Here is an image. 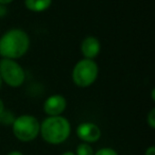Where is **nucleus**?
Segmentation results:
<instances>
[{
  "mask_svg": "<svg viewBox=\"0 0 155 155\" xmlns=\"http://www.w3.org/2000/svg\"><path fill=\"white\" fill-rule=\"evenodd\" d=\"M30 37L21 29H11L0 37V56L17 60L29 51Z\"/></svg>",
  "mask_w": 155,
  "mask_h": 155,
  "instance_id": "f257e3e1",
  "label": "nucleus"
},
{
  "mask_svg": "<svg viewBox=\"0 0 155 155\" xmlns=\"http://www.w3.org/2000/svg\"><path fill=\"white\" fill-rule=\"evenodd\" d=\"M71 124L64 116H48L39 127V134L44 141L49 144H61L69 138Z\"/></svg>",
  "mask_w": 155,
  "mask_h": 155,
  "instance_id": "f03ea898",
  "label": "nucleus"
},
{
  "mask_svg": "<svg viewBox=\"0 0 155 155\" xmlns=\"http://www.w3.org/2000/svg\"><path fill=\"white\" fill-rule=\"evenodd\" d=\"M38 119L33 115H20L12 123V132L16 139L21 142H31L39 135Z\"/></svg>",
  "mask_w": 155,
  "mask_h": 155,
  "instance_id": "7ed1b4c3",
  "label": "nucleus"
},
{
  "mask_svg": "<svg viewBox=\"0 0 155 155\" xmlns=\"http://www.w3.org/2000/svg\"><path fill=\"white\" fill-rule=\"evenodd\" d=\"M99 74V66L96 61L83 58L74 65L72 69V81L78 87L86 88L96 82Z\"/></svg>",
  "mask_w": 155,
  "mask_h": 155,
  "instance_id": "20e7f679",
  "label": "nucleus"
},
{
  "mask_svg": "<svg viewBox=\"0 0 155 155\" xmlns=\"http://www.w3.org/2000/svg\"><path fill=\"white\" fill-rule=\"evenodd\" d=\"M0 78L8 86L18 88L26 81V72L22 66L15 60L3 58L0 60Z\"/></svg>",
  "mask_w": 155,
  "mask_h": 155,
  "instance_id": "39448f33",
  "label": "nucleus"
},
{
  "mask_svg": "<svg viewBox=\"0 0 155 155\" xmlns=\"http://www.w3.org/2000/svg\"><path fill=\"white\" fill-rule=\"evenodd\" d=\"M101 129L99 127V125L94 122L85 121V122H81L77 127V136L79 137V139L86 143L97 142L101 138Z\"/></svg>",
  "mask_w": 155,
  "mask_h": 155,
  "instance_id": "423d86ee",
  "label": "nucleus"
},
{
  "mask_svg": "<svg viewBox=\"0 0 155 155\" xmlns=\"http://www.w3.org/2000/svg\"><path fill=\"white\" fill-rule=\"evenodd\" d=\"M67 107L66 98L60 94L51 95L45 100L43 110L48 116H61Z\"/></svg>",
  "mask_w": 155,
  "mask_h": 155,
  "instance_id": "0eeeda50",
  "label": "nucleus"
},
{
  "mask_svg": "<svg viewBox=\"0 0 155 155\" xmlns=\"http://www.w3.org/2000/svg\"><path fill=\"white\" fill-rule=\"evenodd\" d=\"M101 51V44L95 36H87L81 43V52L84 58L95 60Z\"/></svg>",
  "mask_w": 155,
  "mask_h": 155,
  "instance_id": "6e6552de",
  "label": "nucleus"
},
{
  "mask_svg": "<svg viewBox=\"0 0 155 155\" xmlns=\"http://www.w3.org/2000/svg\"><path fill=\"white\" fill-rule=\"evenodd\" d=\"M52 0H25V7L31 12L41 13L51 7Z\"/></svg>",
  "mask_w": 155,
  "mask_h": 155,
  "instance_id": "1a4fd4ad",
  "label": "nucleus"
},
{
  "mask_svg": "<svg viewBox=\"0 0 155 155\" xmlns=\"http://www.w3.org/2000/svg\"><path fill=\"white\" fill-rule=\"evenodd\" d=\"M75 155H94L95 154V151H94L93 147L89 143L86 142H82L75 149Z\"/></svg>",
  "mask_w": 155,
  "mask_h": 155,
  "instance_id": "9d476101",
  "label": "nucleus"
},
{
  "mask_svg": "<svg viewBox=\"0 0 155 155\" xmlns=\"http://www.w3.org/2000/svg\"><path fill=\"white\" fill-rule=\"evenodd\" d=\"M15 115L11 113L10 110H5L0 114V123L3 125H12V123L15 120Z\"/></svg>",
  "mask_w": 155,
  "mask_h": 155,
  "instance_id": "9b49d317",
  "label": "nucleus"
},
{
  "mask_svg": "<svg viewBox=\"0 0 155 155\" xmlns=\"http://www.w3.org/2000/svg\"><path fill=\"white\" fill-rule=\"evenodd\" d=\"M94 155H119L118 152L116 150H114L113 148H101L97 151Z\"/></svg>",
  "mask_w": 155,
  "mask_h": 155,
  "instance_id": "f8f14e48",
  "label": "nucleus"
},
{
  "mask_svg": "<svg viewBox=\"0 0 155 155\" xmlns=\"http://www.w3.org/2000/svg\"><path fill=\"white\" fill-rule=\"evenodd\" d=\"M147 123L152 130L155 129V108H151L149 114L147 115Z\"/></svg>",
  "mask_w": 155,
  "mask_h": 155,
  "instance_id": "ddd939ff",
  "label": "nucleus"
},
{
  "mask_svg": "<svg viewBox=\"0 0 155 155\" xmlns=\"http://www.w3.org/2000/svg\"><path fill=\"white\" fill-rule=\"evenodd\" d=\"M144 155H155V148L154 146H150L148 149L146 150Z\"/></svg>",
  "mask_w": 155,
  "mask_h": 155,
  "instance_id": "4468645a",
  "label": "nucleus"
},
{
  "mask_svg": "<svg viewBox=\"0 0 155 155\" xmlns=\"http://www.w3.org/2000/svg\"><path fill=\"white\" fill-rule=\"evenodd\" d=\"M5 14H7V8H5V5H0V17L5 16Z\"/></svg>",
  "mask_w": 155,
  "mask_h": 155,
  "instance_id": "2eb2a0df",
  "label": "nucleus"
},
{
  "mask_svg": "<svg viewBox=\"0 0 155 155\" xmlns=\"http://www.w3.org/2000/svg\"><path fill=\"white\" fill-rule=\"evenodd\" d=\"M7 155H24V153L20 152V151H11Z\"/></svg>",
  "mask_w": 155,
  "mask_h": 155,
  "instance_id": "dca6fc26",
  "label": "nucleus"
},
{
  "mask_svg": "<svg viewBox=\"0 0 155 155\" xmlns=\"http://www.w3.org/2000/svg\"><path fill=\"white\" fill-rule=\"evenodd\" d=\"M5 110V103H3V100L0 98V114Z\"/></svg>",
  "mask_w": 155,
  "mask_h": 155,
  "instance_id": "f3484780",
  "label": "nucleus"
},
{
  "mask_svg": "<svg viewBox=\"0 0 155 155\" xmlns=\"http://www.w3.org/2000/svg\"><path fill=\"white\" fill-rule=\"evenodd\" d=\"M14 0H0V5H10L11 2H13Z\"/></svg>",
  "mask_w": 155,
  "mask_h": 155,
  "instance_id": "a211bd4d",
  "label": "nucleus"
},
{
  "mask_svg": "<svg viewBox=\"0 0 155 155\" xmlns=\"http://www.w3.org/2000/svg\"><path fill=\"white\" fill-rule=\"evenodd\" d=\"M61 155H75V153L72 152V151H66V152L62 153Z\"/></svg>",
  "mask_w": 155,
  "mask_h": 155,
  "instance_id": "6ab92c4d",
  "label": "nucleus"
},
{
  "mask_svg": "<svg viewBox=\"0 0 155 155\" xmlns=\"http://www.w3.org/2000/svg\"><path fill=\"white\" fill-rule=\"evenodd\" d=\"M154 94H155V89L153 88L152 91H151V96H152V100H155V97H154Z\"/></svg>",
  "mask_w": 155,
  "mask_h": 155,
  "instance_id": "aec40b11",
  "label": "nucleus"
},
{
  "mask_svg": "<svg viewBox=\"0 0 155 155\" xmlns=\"http://www.w3.org/2000/svg\"><path fill=\"white\" fill-rule=\"evenodd\" d=\"M1 84H2V80H1V78H0V88H1Z\"/></svg>",
  "mask_w": 155,
  "mask_h": 155,
  "instance_id": "412c9836",
  "label": "nucleus"
}]
</instances>
